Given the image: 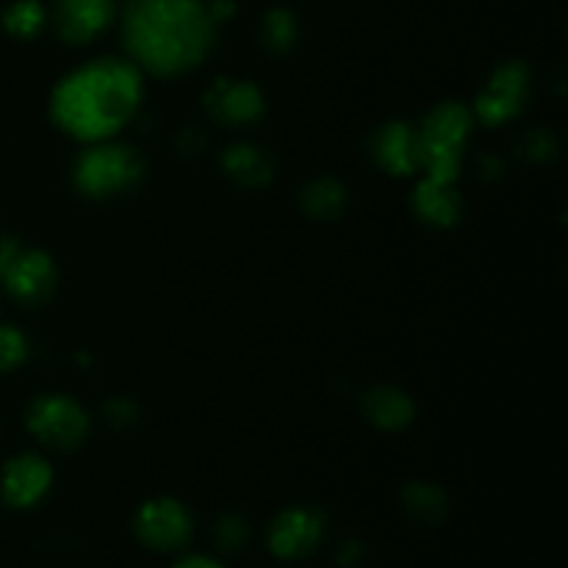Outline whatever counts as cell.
<instances>
[{
  "label": "cell",
  "instance_id": "1",
  "mask_svg": "<svg viewBox=\"0 0 568 568\" xmlns=\"http://www.w3.org/2000/svg\"><path fill=\"white\" fill-rule=\"evenodd\" d=\"M142 94V70L133 61L94 59L55 83L50 116L78 142H105L133 120Z\"/></svg>",
  "mask_w": 568,
  "mask_h": 568
},
{
  "label": "cell",
  "instance_id": "2",
  "mask_svg": "<svg viewBox=\"0 0 568 568\" xmlns=\"http://www.w3.org/2000/svg\"><path fill=\"white\" fill-rule=\"evenodd\" d=\"M214 26L200 0H131L122 37L139 70L183 75L209 55Z\"/></svg>",
  "mask_w": 568,
  "mask_h": 568
},
{
  "label": "cell",
  "instance_id": "3",
  "mask_svg": "<svg viewBox=\"0 0 568 568\" xmlns=\"http://www.w3.org/2000/svg\"><path fill=\"white\" fill-rule=\"evenodd\" d=\"M475 114L464 103H442L416 128L419 144V170L436 181L455 183L464 170Z\"/></svg>",
  "mask_w": 568,
  "mask_h": 568
},
{
  "label": "cell",
  "instance_id": "4",
  "mask_svg": "<svg viewBox=\"0 0 568 568\" xmlns=\"http://www.w3.org/2000/svg\"><path fill=\"white\" fill-rule=\"evenodd\" d=\"M142 178L144 159L136 153V148L109 142V139L83 150L72 166L75 189L92 200H109L133 192Z\"/></svg>",
  "mask_w": 568,
  "mask_h": 568
},
{
  "label": "cell",
  "instance_id": "5",
  "mask_svg": "<svg viewBox=\"0 0 568 568\" xmlns=\"http://www.w3.org/2000/svg\"><path fill=\"white\" fill-rule=\"evenodd\" d=\"M28 430L50 449L70 453L89 438V414L67 394H42L28 408Z\"/></svg>",
  "mask_w": 568,
  "mask_h": 568
},
{
  "label": "cell",
  "instance_id": "6",
  "mask_svg": "<svg viewBox=\"0 0 568 568\" xmlns=\"http://www.w3.org/2000/svg\"><path fill=\"white\" fill-rule=\"evenodd\" d=\"M530 98V67L525 61H508L497 67L475 100V116L483 125H505L525 111Z\"/></svg>",
  "mask_w": 568,
  "mask_h": 568
},
{
  "label": "cell",
  "instance_id": "7",
  "mask_svg": "<svg viewBox=\"0 0 568 568\" xmlns=\"http://www.w3.org/2000/svg\"><path fill=\"white\" fill-rule=\"evenodd\" d=\"M133 530H136V538L144 547L155 549V552H175V549L189 544L194 521L192 514L183 508V503L170 497H159L150 499V503H144L136 510Z\"/></svg>",
  "mask_w": 568,
  "mask_h": 568
},
{
  "label": "cell",
  "instance_id": "8",
  "mask_svg": "<svg viewBox=\"0 0 568 568\" xmlns=\"http://www.w3.org/2000/svg\"><path fill=\"white\" fill-rule=\"evenodd\" d=\"M0 281L17 303L42 305L44 300L53 297L55 286H59V270L44 250L20 247L0 272Z\"/></svg>",
  "mask_w": 568,
  "mask_h": 568
},
{
  "label": "cell",
  "instance_id": "9",
  "mask_svg": "<svg viewBox=\"0 0 568 568\" xmlns=\"http://www.w3.org/2000/svg\"><path fill=\"white\" fill-rule=\"evenodd\" d=\"M325 536V516L308 505H294L275 516L270 525V549L281 560L308 558Z\"/></svg>",
  "mask_w": 568,
  "mask_h": 568
},
{
  "label": "cell",
  "instance_id": "10",
  "mask_svg": "<svg viewBox=\"0 0 568 568\" xmlns=\"http://www.w3.org/2000/svg\"><path fill=\"white\" fill-rule=\"evenodd\" d=\"M205 111L220 125H253L264 116L266 98L253 81H236V78H220L205 92Z\"/></svg>",
  "mask_w": 568,
  "mask_h": 568
},
{
  "label": "cell",
  "instance_id": "11",
  "mask_svg": "<svg viewBox=\"0 0 568 568\" xmlns=\"http://www.w3.org/2000/svg\"><path fill=\"white\" fill-rule=\"evenodd\" d=\"M53 486V466L39 455H17L3 466L0 494L11 508H33Z\"/></svg>",
  "mask_w": 568,
  "mask_h": 568
},
{
  "label": "cell",
  "instance_id": "12",
  "mask_svg": "<svg viewBox=\"0 0 568 568\" xmlns=\"http://www.w3.org/2000/svg\"><path fill=\"white\" fill-rule=\"evenodd\" d=\"M116 0H53L55 31L64 42L87 44L114 20Z\"/></svg>",
  "mask_w": 568,
  "mask_h": 568
},
{
  "label": "cell",
  "instance_id": "13",
  "mask_svg": "<svg viewBox=\"0 0 568 568\" xmlns=\"http://www.w3.org/2000/svg\"><path fill=\"white\" fill-rule=\"evenodd\" d=\"M372 155L377 166L388 175H414L419 170V144H416V128L410 122L394 120L377 128L372 136Z\"/></svg>",
  "mask_w": 568,
  "mask_h": 568
},
{
  "label": "cell",
  "instance_id": "14",
  "mask_svg": "<svg viewBox=\"0 0 568 568\" xmlns=\"http://www.w3.org/2000/svg\"><path fill=\"white\" fill-rule=\"evenodd\" d=\"M410 205H414V214L430 227H453L464 214V200L455 192L453 183L427 175L416 183Z\"/></svg>",
  "mask_w": 568,
  "mask_h": 568
},
{
  "label": "cell",
  "instance_id": "15",
  "mask_svg": "<svg viewBox=\"0 0 568 568\" xmlns=\"http://www.w3.org/2000/svg\"><path fill=\"white\" fill-rule=\"evenodd\" d=\"M220 164L222 172L244 189L266 186L272 181V175H275V159H272L270 150L250 142H239L225 148Z\"/></svg>",
  "mask_w": 568,
  "mask_h": 568
},
{
  "label": "cell",
  "instance_id": "16",
  "mask_svg": "<svg viewBox=\"0 0 568 568\" xmlns=\"http://www.w3.org/2000/svg\"><path fill=\"white\" fill-rule=\"evenodd\" d=\"M361 410L366 419L381 430H403L414 422L416 405L403 388L397 386H375L361 399Z\"/></svg>",
  "mask_w": 568,
  "mask_h": 568
},
{
  "label": "cell",
  "instance_id": "17",
  "mask_svg": "<svg viewBox=\"0 0 568 568\" xmlns=\"http://www.w3.org/2000/svg\"><path fill=\"white\" fill-rule=\"evenodd\" d=\"M349 203V192L333 178H316L300 192V205L311 220H338Z\"/></svg>",
  "mask_w": 568,
  "mask_h": 568
},
{
  "label": "cell",
  "instance_id": "18",
  "mask_svg": "<svg viewBox=\"0 0 568 568\" xmlns=\"http://www.w3.org/2000/svg\"><path fill=\"white\" fill-rule=\"evenodd\" d=\"M403 505L422 525H438L447 514V494L433 483H410L403 491Z\"/></svg>",
  "mask_w": 568,
  "mask_h": 568
},
{
  "label": "cell",
  "instance_id": "19",
  "mask_svg": "<svg viewBox=\"0 0 568 568\" xmlns=\"http://www.w3.org/2000/svg\"><path fill=\"white\" fill-rule=\"evenodd\" d=\"M44 22H48V14H44L42 3H37V0H17L3 14L6 31L17 39L37 37L44 28Z\"/></svg>",
  "mask_w": 568,
  "mask_h": 568
},
{
  "label": "cell",
  "instance_id": "20",
  "mask_svg": "<svg viewBox=\"0 0 568 568\" xmlns=\"http://www.w3.org/2000/svg\"><path fill=\"white\" fill-rule=\"evenodd\" d=\"M261 39L272 53H286L297 42V22H294L292 11L275 9L266 14L264 26H261Z\"/></svg>",
  "mask_w": 568,
  "mask_h": 568
},
{
  "label": "cell",
  "instance_id": "21",
  "mask_svg": "<svg viewBox=\"0 0 568 568\" xmlns=\"http://www.w3.org/2000/svg\"><path fill=\"white\" fill-rule=\"evenodd\" d=\"M28 358V338L17 327L0 325V372H11Z\"/></svg>",
  "mask_w": 568,
  "mask_h": 568
},
{
  "label": "cell",
  "instance_id": "22",
  "mask_svg": "<svg viewBox=\"0 0 568 568\" xmlns=\"http://www.w3.org/2000/svg\"><path fill=\"white\" fill-rule=\"evenodd\" d=\"M214 538L216 544H220V549H225V552H239V549L250 541L247 521L236 514L222 516L214 527Z\"/></svg>",
  "mask_w": 568,
  "mask_h": 568
},
{
  "label": "cell",
  "instance_id": "23",
  "mask_svg": "<svg viewBox=\"0 0 568 568\" xmlns=\"http://www.w3.org/2000/svg\"><path fill=\"white\" fill-rule=\"evenodd\" d=\"M521 150H525L527 159L532 161H547L552 159L555 150H558V142H555L552 133L547 131H530L525 136V142H521Z\"/></svg>",
  "mask_w": 568,
  "mask_h": 568
},
{
  "label": "cell",
  "instance_id": "24",
  "mask_svg": "<svg viewBox=\"0 0 568 568\" xmlns=\"http://www.w3.org/2000/svg\"><path fill=\"white\" fill-rule=\"evenodd\" d=\"M139 410L136 405L131 403V399H109L105 403V419L111 422L114 427H131L133 422H136Z\"/></svg>",
  "mask_w": 568,
  "mask_h": 568
},
{
  "label": "cell",
  "instance_id": "25",
  "mask_svg": "<svg viewBox=\"0 0 568 568\" xmlns=\"http://www.w3.org/2000/svg\"><path fill=\"white\" fill-rule=\"evenodd\" d=\"M209 14L214 22H225L236 14V3H233V0H214V3L209 6Z\"/></svg>",
  "mask_w": 568,
  "mask_h": 568
},
{
  "label": "cell",
  "instance_id": "26",
  "mask_svg": "<svg viewBox=\"0 0 568 568\" xmlns=\"http://www.w3.org/2000/svg\"><path fill=\"white\" fill-rule=\"evenodd\" d=\"M20 247H22V244L17 242L14 236H0V272L6 270V264H9V261L14 258V253Z\"/></svg>",
  "mask_w": 568,
  "mask_h": 568
},
{
  "label": "cell",
  "instance_id": "27",
  "mask_svg": "<svg viewBox=\"0 0 568 568\" xmlns=\"http://www.w3.org/2000/svg\"><path fill=\"white\" fill-rule=\"evenodd\" d=\"M175 568H225V566H220L216 560L205 558V555H192V558L178 560Z\"/></svg>",
  "mask_w": 568,
  "mask_h": 568
},
{
  "label": "cell",
  "instance_id": "28",
  "mask_svg": "<svg viewBox=\"0 0 568 568\" xmlns=\"http://www.w3.org/2000/svg\"><path fill=\"white\" fill-rule=\"evenodd\" d=\"M483 170H486L488 175L499 178V172H503L505 166H503V161H497V159H483Z\"/></svg>",
  "mask_w": 568,
  "mask_h": 568
}]
</instances>
